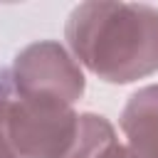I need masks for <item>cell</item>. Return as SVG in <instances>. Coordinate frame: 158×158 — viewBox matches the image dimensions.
<instances>
[{"label":"cell","instance_id":"cell-4","mask_svg":"<svg viewBox=\"0 0 158 158\" xmlns=\"http://www.w3.org/2000/svg\"><path fill=\"white\" fill-rule=\"evenodd\" d=\"M126 158H158V84L133 91L121 111Z\"/></svg>","mask_w":158,"mask_h":158},{"label":"cell","instance_id":"cell-1","mask_svg":"<svg viewBox=\"0 0 158 158\" xmlns=\"http://www.w3.org/2000/svg\"><path fill=\"white\" fill-rule=\"evenodd\" d=\"M64 40L94 77L131 84L158 72V7L143 2H79L64 25Z\"/></svg>","mask_w":158,"mask_h":158},{"label":"cell","instance_id":"cell-5","mask_svg":"<svg viewBox=\"0 0 158 158\" xmlns=\"http://www.w3.org/2000/svg\"><path fill=\"white\" fill-rule=\"evenodd\" d=\"M10 96H12V74H10V69L0 67V158H20L10 141V133H7Z\"/></svg>","mask_w":158,"mask_h":158},{"label":"cell","instance_id":"cell-2","mask_svg":"<svg viewBox=\"0 0 158 158\" xmlns=\"http://www.w3.org/2000/svg\"><path fill=\"white\" fill-rule=\"evenodd\" d=\"M7 133L20 158H64L79 133V114L62 101L22 96L12 84Z\"/></svg>","mask_w":158,"mask_h":158},{"label":"cell","instance_id":"cell-3","mask_svg":"<svg viewBox=\"0 0 158 158\" xmlns=\"http://www.w3.org/2000/svg\"><path fill=\"white\" fill-rule=\"evenodd\" d=\"M10 74L17 94L52 99L69 106L79 101L86 89L79 62L54 40H40L20 49Z\"/></svg>","mask_w":158,"mask_h":158}]
</instances>
